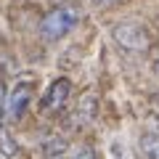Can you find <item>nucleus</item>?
<instances>
[{"mask_svg": "<svg viewBox=\"0 0 159 159\" xmlns=\"http://www.w3.org/2000/svg\"><path fill=\"white\" fill-rule=\"evenodd\" d=\"M48 159H66L64 154H56V157H48Z\"/></svg>", "mask_w": 159, "mask_h": 159, "instance_id": "12", "label": "nucleus"}, {"mask_svg": "<svg viewBox=\"0 0 159 159\" xmlns=\"http://www.w3.org/2000/svg\"><path fill=\"white\" fill-rule=\"evenodd\" d=\"M111 37H114V43H117L122 51H130V53H143L151 45V34L146 32V27H141V24H135V21L114 24Z\"/></svg>", "mask_w": 159, "mask_h": 159, "instance_id": "2", "label": "nucleus"}, {"mask_svg": "<svg viewBox=\"0 0 159 159\" xmlns=\"http://www.w3.org/2000/svg\"><path fill=\"white\" fill-rule=\"evenodd\" d=\"M96 117V96H82L77 103V122H90Z\"/></svg>", "mask_w": 159, "mask_h": 159, "instance_id": "6", "label": "nucleus"}, {"mask_svg": "<svg viewBox=\"0 0 159 159\" xmlns=\"http://www.w3.org/2000/svg\"><path fill=\"white\" fill-rule=\"evenodd\" d=\"M157 72H159V58H157Z\"/></svg>", "mask_w": 159, "mask_h": 159, "instance_id": "13", "label": "nucleus"}, {"mask_svg": "<svg viewBox=\"0 0 159 159\" xmlns=\"http://www.w3.org/2000/svg\"><path fill=\"white\" fill-rule=\"evenodd\" d=\"M6 106H8V93H6V85L0 82V122L6 117Z\"/></svg>", "mask_w": 159, "mask_h": 159, "instance_id": "8", "label": "nucleus"}, {"mask_svg": "<svg viewBox=\"0 0 159 159\" xmlns=\"http://www.w3.org/2000/svg\"><path fill=\"white\" fill-rule=\"evenodd\" d=\"M111 159H127V154H125V146L119 141H114L111 143Z\"/></svg>", "mask_w": 159, "mask_h": 159, "instance_id": "9", "label": "nucleus"}, {"mask_svg": "<svg viewBox=\"0 0 159 159\" xmlns=\"http://www.w3.org/2000/svg\"><path fill=\"white\" fill-rule=\"evenodd\" d=\"M69 98H72V80L58 77V80H53L51 85H48L45 96L40 98V111L43 114H58V111L66 109Z\"/></svg>", "mask_w": 159, "mask_h": 159, "instance_id": "3", "label": "nucleus"}, {"mask_svg": "<svg viewBox=\"0 0 159 159\" xmlns=\"http://www.w3.org/2000/svg\"><path fill=\"white\" fill-rule=\"evenodd\" d=\"M32 93H34V82L32 80H19L8 93V106H6V117L8 119H21L24 111L32 103Z\"/></svg>", "mask_w": 159, "mask_h": 159, "instance_id": "4", "label": "nucleus"}, {"mask_svg": "<svg viewBox=\"0 0 159 159\" xmlns=\"http://www.w3.org/2000/svg\"><path fill=\"white\" fill-rule=\"evenodd\" d=\"M96 6H106V3H111V0H93Z\"/></svg>", "mask_w": 159, "mask_h": 159, "instance_id": "11", "label": "nucleus"}, {"mask_svg": "<svg viewBox=\"0 0 159 159\" xmlns=\"http://www.w3.org/2000/svg\"><path fill=\"white\" fill-rule=\"evenodd\" d=\"M138 148H141L143 159H159V135H157V133H146V135H141Z\"/></svg>", "mask_w": 159, "mask_h": 159, "instance_id": "5", "label": "nucleus"}, {"mask_svg": "<svg viewBox=\"0 0 159 159\" xmlns=\"http://www.w3.org/2000/svg\"><path fill=\"white\" fill-rule=\"evenodd\" d=\"M77 21H80V8L74 6V3H61V6L51 8V11L43 16V21H40V34H43V40H48V43H56V40L66 37V34L77 27Z\"/></svg>", "mask_w": 159, "mask_h": 159, "instance_id": "1", "label": "nucleus"}, {"mask_svg": "<svg viewBox=\"0 0 159 159\" xmlns=\"http://www.w3.org/2000/svg\"><path fill=\"white\" fill-rule=\"evenodd\" d=\"M16 154H19V146H16V141H13V135L6 130V127H0V157L13 159Z\"/></svg>", "mask_w": 159, "mask_h": 159, "instance_id": "7", "label": "nucleus"}, {"mask_svg": "<svg viewBox=\"0 0 159 159\" xmlns=\"http://www.w3.org/2000/svg\"><path fill=\"white\" fill-rule=\"evenodd\" d=\"M72 159H96V151H93L90 146H82V148H80V151L74 154Z\"/></svg>", "mask_w": 159, "mask_h": 159, "instance_id": "10", "label": "nucleus"}]
</instances>
